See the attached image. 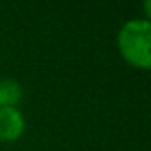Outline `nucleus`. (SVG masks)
<instances>
[{
    "label": "nucleus",
    "instance_id": "nucleus-1",
    "mask_svg": "<svg viewBox=\"0 0 151 151\" xmlns=\"http://www.w3.org/2000/svg\"><path fill=\"white\" fill-rule=\"evenodd\" d=\"M149 43H151V23L147 20H132L124 23L117 36V46L121 55L130 64L142 69H147L151 64Z\"/></svg>",
    "mask_w": 151,
    "mask_h": 151
},
{
    "label": "nucleus",
    "instance_id": "nucleus-2",
    "mask_svg": "<svg viewBox=\"0 0 151 151\" xmlns=\"http://www.w3.org/2000/svg\"><path fill=\"white\" fill-rule=\"evenodd\" d=\"M25 130V119L14 107L0 109V140L13 142L22 137Z\"/></svg>",
    "mask_w": 151,
    "mask_h": 151
},
{
    "label": "nucleus",
    "instance_id": "nucleus-3",
    "mask_svg": "<svg viewBox=\"0 0 151 151\" xmlns=\"http://www.w3.org/2000/svg\"><path fill=\"white\" fill-rule=\"evenodd\" d=\"M22 98V87L16 80H0V109L14 107Z\"/></svg>",
    "mask_w": 151,
    "mask_h": 151
}]
</instances>
